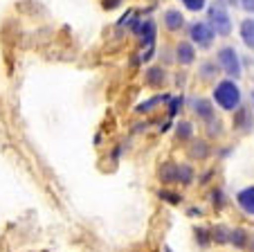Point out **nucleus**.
Instances as JSON below:
<instances>
[{
  "mask_svg": "<svg viewBox=\"0 0 254 252\" xmlns=\"http://www.w3.org/2000/svg\"><path fill=\"white\" fill-rule=\"evenodd\" d=\"M207 18H209L207 23H209V27L214 29V34H218V36H230L232 18H230V14H227L223 0H216L214 5H209V9H207Z\"/></svg>",
  "mask_w": 254,
  "mask_h": 252,
  "instance_id": "f257e3e1",
  "label": "nucleus"
},
{
  "mask_svg": "<svg viewBox=\"0 0 254 252\" xmlns=\"http://www.w3.org/2000/svg\"><path fill=\"white\" fill-rule=\"evenodd\" d=\"M214 99L223 110H236L241 106V90L232 79H225L216 86Z\"/></svg>",
  "mask_w": 254,
  "mask_h": 252,
  "instance_id": "f03ea898",
  "label": "nucleus"
},
{
  "mask_svg": "<svg viewBox=\"0 0 254 252\" xmlns=\"http://www.w3.org/2000/svg\"><path fill=\"white\" fill-rule=\"evenodd\" d=\"M218 66H221L223 70H225V75L232 77V79H239L241 77V59L234 48L218 50Z\"/></svg>",
  "mask_w": 254,
  "mask_h": 252,
  "instance_id": "7ed1b4c3",
  "label": "nucleus"
},
{
  "mask_svg": "<svg viewBox=\"0 0 254 252\" xmlns=\"http://www.w3.org/2000/svg\"><path fill=\"white\" fill-rule=\"evenodd\" d=\"M189 36H191V41L198 48H209L216 34H214V29L209 27V23H193L191 27H189Z\"/></svg>",
  "mask_w": 254,
  "mask_h": 252,
  "instance_id": "20e7f679",
  "label": "nucleus"
},
{
  "mask_svg": "<svg viewBox=\"0 0 254 252\" xmlns=\"http://www.w3.org/2000/svg\"><path fill=\"white\" fill-rule=\"evenodd\" d=\"M133 32L139 36V43L142 45H153V41H155V23L151 18H146V20H135L133 23Z\"/></svg>",
  "mask_w": 254,
  "mask_h": 252,
  "instance_id": "39448f33",
  "label": "nucleus"
},
{
  "mask_svg": "<svg viewBox=\"0 0 254 252\" xmlns=\"http://www.w3.org/2000/svg\"><path fill=\"white\" fill-rule=\"evenodd\" d=\"M236 203L241 205L245 214H254V187H245L236 194Z\"/></svg>",
  "mask_w": 254,
  "mask_h": 252,
  "instance_id": "423d86ee",
  "label": "nucleus"
},
{
  "mask_svg": "<svg viewBox=\"0 0 254 252\" xmlns=\"http://www.w3.org/2000/svg\"><path fill=\"white\" fill-rule=\"evenodd\" d=\"M176 59L178 63H183V66H189V63H193V59H196V50H193L191 43H178L176 48Z\"/></svg>",
  "mask_w": 254,
  "mask_h": 252,
  "instance_id": "0eeeda50",
  "label": "nucleus"
},
{
  "mask_svg": "<svg viewBox=\"0 0 254 252\" xmlns=\"http://www.w3.org/2000/svg\"><path fill=\"white\" fill-rule=\"evenodd\" d=\"M185 25V16L180 14L178 9H169L164 11V27L171 29V32H178V29H183Z\"/></svg>",
  "mask_w": 254,
  "mask_h": 252,
  "instance_id": "6e6552de",
  "label": "nucleus"
},
{
  "mask_svg": "<svg viewBox=\"0 0 254 252\" xmlns=\"http://www.w3.org/2000/svg\"><path fill=\"white\" fill-rule=\"evenodd\" d=\"M160 180L162 182H178V165L164 162V165L160 167Z\"/></svg>",
  "mask_w": 254,
  "mask_h": 252,
  "instance_id": "1a4fd4ad",
  "label": "nucleus"
},
{
  "mask_svg": "<svg viewBox=\"0 0 254 252\" xmlns=\"http://www.w3.org/2000/svg\"><path fill=\"white\" fill-rule=\"evenodd\" d=\"M241 36L248 48H254V18H248L241 23Z\"/></svg>",
  "mask_w": 254,
  "mask_h": 252,
  "instance_id": "9d476101",
  "label": "nucleus"
},
{
  "mask_svg": "<svg viewBox=\"0 0 254 252\" xmlns=\"http://www.w3.org/2000/svg\"><path fill=\"white\" fill-rule=\"evenodd\" d=\"M193 110H196V115L198 117H202V119L214 117V108H211V104L207 99H196L193 101Z\"/></svg>",
  "mask_w": 254,
  "mask_h": 252,
  "instance_id": "9b49d317",
  "label": "nucleus"
},
{
  "mask_svg": "<svg viewBox=\"0 0 254 252\" xmlns=\"http://www.w3.org/2000/svg\"><path fill=\"white\" fill-rule=\"evenodd\" d=\"M164 79H167V75H164L162 68H149L146 70V84L149 86H162Z\"/></svg>",
  "mask_w": 254,
  "mask_h": 252,
  "instance_id": "f8f14e48",
  "label": "nucleus"
},
{
  "mask_svg": "<svg viewBox=\"0 0 254 252\" xmlns=\"http://www.w3.org/2000/svg\"><path fill=\"white\" fill-rule=\"evenodd\" d=\"M234 126H239V129H250V126H252V122H250V110L248 108H236Z\"/></svg>",
  "mask_w": 254,
  "mask_h": 252,
  "instance_id": "ddd939ff",
  "label": "nucleus"
},
{
  "mask_svg": "<svg viewBox=\"0 0 254 252\" xmlns=\"http://www.w3.org/2000/svg\"><path fill=\"white\" fill-rule=\"evenodd\" d=\"M162 101H169V95H158V97H153V99L144 101V104H139V106H137V110H139V113H146V110H151L153 106L162 104Z\"/></svg>",
  "mask_w": 254,
  "mask_h": 252,
  "instance_id": "4468645a",
  "label": "nucleus"
},
{
  "mask_svg": "<svg viewBox=\"0 0 254 252\" xmlns=\"http://www.w3.org/2000/svg\"><path fill=\"white\" fill-rule=\"evenodd\" d=\"M207 153H209V151H207V144L205 142H193L191 149H189V156H191V158H205Z\"/></svg>",
  "mask_w": 254,
  "mask_h": 252,
  "instance_id": "2eb2a0df",
  "label": "nucleus"
},
{
  "mask_svg": "<svg viewBox=\"0 0 254 252\" xmlns=\"http://www.w3.org/2000/svg\"><path fill=\"white\" fill-rule=\"evenodd\" d=\"M176 135L180 140H189V138H191V124H189V122H180V124H178V129H176Z\"/></svg>",
  "mask_w": 254,
  "mask_h": 252,
  "instance_id": "dca6fc26",
  "label": "nucleus"
},
{
  "mask_svg": "<svg viewBox=\"0 0 254 252\" xmlns=\"http://www.w3.org/2000/svg\"><path fill=\"white\" fill-rule=\"evenodd\" d=\"M230 241L234 243V246L243 248V246H245V241H248V234H245L243 230H234V232H230Z\"/></svg>",
  "mask_w": 254,
  "mask_h": 252,
  "instance_id": "f3484780",
  "label": "nucleus"
},
{
  "mask_svg": "<svg viewBox=\"0 0 254 252\" xmlns=\"http://www.w3.org/2000/svg\"><path fill=\"white\" fill-rule=\"evenodd\" d=\"M180 2H183L189 11H200V9H205V5H207V0H180Z\"/></svg>",
  "mask_w": 254,
  "mask_h": 252,
  "instance_id": "a211bd4d",
  "label": "nucleus"
},
{
  "mask_svg": "<svg viewBox=\"0 0 254 252\" xmlns=\"http://www.w3.org/2000/svg\"><path fill=\"white\" fill-rule=\"evenodd\" d=\"M191 169H189L187 165H183V167H178V180L180 182H191Z\"/></svg>",
  "mask_w": 254,
  "mask_h": 252,
  "instance_id": "6ab92c4d",
  "label": "nucleus"
},
{
  "mask_svg": "<svg viewBox=\"0 0 254 252\" xmlns=\"http://www.w3.org/2000/svg\"><path fill=\"white\" fill-rule=\"evenodd\" d=\"M180 108H183V97H173V99L169 101V115H176Z\"/></svg>",
  "mask_w": 254,
  "mask_h": 252,
  "instance_id": "aec40b11",
  "label": "nucleus"
},
{
  "mask_svg": "<svg viewBox=\"0 0 254 252\" xmlns=\"http://www.w3.org/2000/svg\"><path fill=\"white\" fill-rule=\"evenodd\" d=\"M160 198L169 200V203H178V200H180V196H178V194H167V191H162V194H160Z\"/></svg>",
  "mask_w": 254,
  "mask_h": 252,
  "instance_id": "412c9836",
  "label": "nucleus"
},
{
  "mask_svg": "<svg viewBox=\"0 0 254 252\" xmlns=\"http://www.w3.org/2000/svg\"><path fill=\"white\" fill-rule=\"evenodd\" d=\"M241 7L245 11H250V14H254V0H241Z\"/></svg>",
  "mask_w": 254,
  "mask_h": 252,
  "instance_id": "4be33fe9",
  "label": "nucleus"
},
{
  "mask_svg": "<svg viewBox=\"0 0 254 252\" xmlns=\"http://www.w3.org/2000/svg\"><path fill=\"white\" fill-rule=\"evenodd\" d=\"M122 5V0H104V7L106 9H115V7Z\"/></svg>",
  "mask_w": 254,
  "mask_h": 252,
  "instance_id": "5701e85b",
  "label": "nucleus"
},
{
  "mask_svg": "<svg viewBox=\"0 0 254 252\" xmlns=\"http://www.w3.org/2000/svg\"><path fill=\"white\" fill-rule=\"evenodd\" d=\"M211 70H216V66H211V63L202 66V77H205V79H209V77H211Z\"/></svg>",
  "mask_w": 254,
  "mask_h": 252,
  "instance_id": "b1692460",
  "label": "nucleus"
},
{
  "mask_svg": "<svg viewBox=\"0 0 254 252\" xmlns=\"http://www.w3.org/2000/svg\"><path fill=\"white\" fill-rule=\"evenodd\" d=\"M223 2H230V5H239V0H223Z\"/></svg>",
  "mask_w": 254,
  "mask_h": 252,
  "instance_id": "393cba45",
  "label": "nucleus"
},
{
  "mask_svg": "<svg viewBox=\"0 0 254 252\" xmlns=\"http://www.w3.org/2000/svg\"><path fill=\"white\" fill-rule=\"evenodd\" d=\"M252 99H254V92H252Z\"/></svg>",
  "mask_w": 254,
  "mask_h": 252,
  "instance_id": "a878e982",
  "label": "nucleus"
}]
</instances>
